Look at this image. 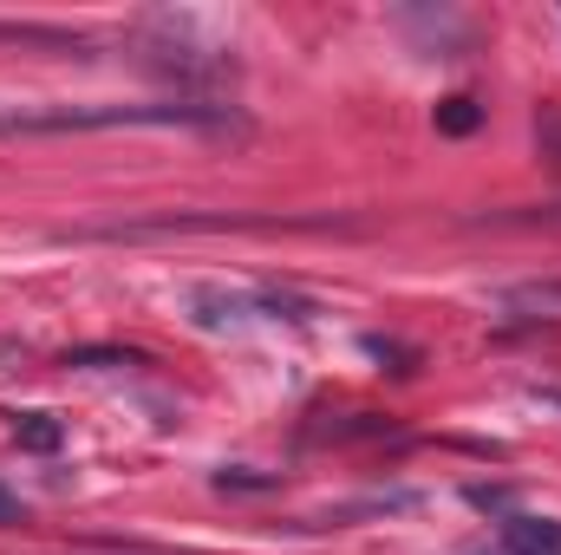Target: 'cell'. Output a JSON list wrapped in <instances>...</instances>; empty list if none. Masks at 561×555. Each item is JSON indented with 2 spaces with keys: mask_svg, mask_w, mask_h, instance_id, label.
Listing matches in <instances>:
<instances>
[{
  "mask_svg": "<svg viewBox=\"0 0 561 555\" xmlns=\"http://www.w3.org/2000/svg\"><path fill=\"white\" fill-rule=\"evenodd\" d=\"M59 438H66V431H59L53 412H13V444H20V451H39V457H46V451H59Z\"/></svg>",
  "mask_w": 561,
  "mask_h": 555,
  "instance_id": "obj_3",
  "label": "cell"
},
{
  "mask_svg": "<svg viewBox=\"0 0 561 555\" xmlns=\"http://www.w3.org/2000/svg\"><path fill=\"white\" fill-rule=\"evenodd\" d=\"M503 555H561V523L510 517V523H503Z\"/></svg>",
  "mask_w": 561,
  "mask_h": 555,
  "instance_id": "obj_2",
  "label": "cell"
},
{
  "mask_svg": "<svg viewBox=\"0 0 561 555\" xmlns=\"http://www.w3.org/2000/svg\"><path fill=\"white\" fill-rule=\"evenodd\" d=\"M7 46H46V53H92L79 33H59V26H0Z\"/></svg>",
  "mask_w": 561,
  "mask_h": 555,
  "instance_id": "obj_4",
  "label": "cell"
},
{
  "mask_svg": "<svg viewBox=\"0 0 561 555\" xmlns=\"http://www.w3.org/2000/svg\"><path fill=\"white\" fill-rule=\"evenodd\" d=\"M477 125H483L477 99H463V92H457V99H444V105H437V132H444V138H470Z\"/></svg>",
  "mask_w": 561,
  "mask_h": 555,
  "instance_id": "obj_5",
  "label": "cell"
},
{
  "mask_svg": "<svg viewBox=\"0 0 561 555\" xmlns=\"http://www.w3.org/2000/svg\"><path fill=\"white\" fill-rule=\"evenodd\" d=\"M131 125H203L229 132V105H196V99H163V105H46V112H0V138H53V132H131Z\"/></svg>",
  "mask_w": 561,
  "mask_h": 555,
  "instance_id": "obj_1",
  "label": "cell"
},
{
  "mask_svg": "<svg viewBox=\"0 0 561 555\" xmlns=\"http://www.w3.org/2000/svg\"><path fill=\"white\" fill-rule=\"evenodd\" d=\"M516 301H529V307H561V281H542V287H523Z\"/></svg>",
  "mask_w": 561,
  "mask_h": 555,
  "instance_id": "obj_6",
  "label": "cell"
},
{
  "mask_svg": "<svg viewBox=\"0 0 561 555\" xmlns=\"http://www.w3.org/2000/svg\"><path fill=\"white\" fill-rule=\"evenodd\" d=\"M0 523H13V503H7V497H0Z\"/></svg>",
  "mask_w": 561,
  "mask_h": 555,
  "instance_id": "obj_7",
  "label": "cell"
}]
</instances>
